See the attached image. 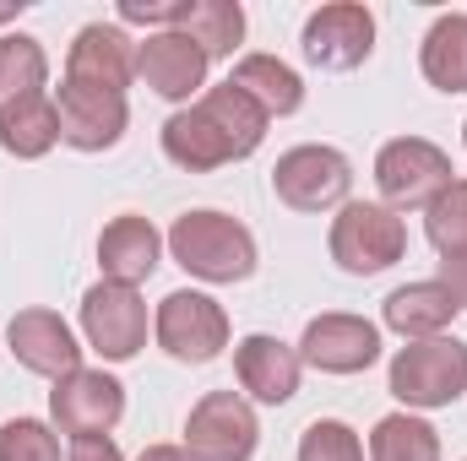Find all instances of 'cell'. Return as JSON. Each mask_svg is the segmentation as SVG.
<instances>
[{
  "label": "cell",
  "instance_id": "83f0119b",
  "mask_svg": "<svg viewBox=\"0 0 467 461\" xmlns=\"http://www.w3.org/2000/svg\"><path fill=\"white\" fill-rule=\"evenodd\" d=\"M299 461H364V451H358V440H353L348 424L321 418V424H310V429H305Z\"/></svg>",
  "mask_w": 467,
  "mask_h": 461
},
{
  "label": "cell",
  "instance_id": "d6a6232c",
  "mask_svg": "<svg viewBox=\"0 0 467 461\" xmlns=\"http://www.w3.org/2000/svg\"><path fill=\"white\" fill-rule=\"evenodd\" d=\"M16 11H22V0H16V5H0V22H5V16H16Z\"/></svg>",
  "mask_w": 467,
  "mask_h": 461
},
{
  "label": "cell",
  "instance_id": "4316f807",
  "mask_svg": "<svg viewBox=\"0 0 467 461\" xmlns=\"http://www.w3.org/2000/svg\"><path fill=\"white\" fill-rule=\"evenodd\" d=\"M0 461H60V440L33 418H11L0 429Z\"/></svg>",
  "mask_w": 467,
  "mask_h": 461
},
{
  "label": "cell",
  "instance_id": "3957f363",
  "mask_svg": "<svg viewBox=\"0 0 467 461\" xmlns=\"http://www.w3.org/2000/svg\"><path fill=\"white\" fill-rule=\"evenodd\" d=\"M467 391V347L457 337H424L391 358V396L408 407H451Z\"/></svg>",
  "mask_w": 467,
  "mask_h": 461
},
{
  "label": "cell",
  "instance_id": "44dd1931",
  "mask_svg": "<svg viewBox=\"0 0 467 461\" xmlns=\"http://www.w3.org/2000/svg\"><path fill=\"white\" fill-rule=\"evenodd\" d=\"M55 141H60V115H55V104H49L44 93L11 104V109L0 115V147H5L11 158H44Z\"/></svg>",
  "mask_w": 467,
  "mask_h": 461
},
{
  "label": "cell",
  "instance_id": "4fadbf2b",
  "mask_svg": "<svg viewBox=\"0 0 467 461\" xmlns=\"http://www.w3.org/2000/svg\"><path fill=\"white\" fill-rule=\"evenodd\" d=\"M60 141L82 147V152H104L125 136V98L119 93H99V87H82V82H66L60 87Z\"/></svg>",
  "mask_w": 467,
  "mask_h": 461
},
{
  "label": "cell",
  "instance_id": "d6986e66",
  "mask_svg": "<svg viewBox=\"0 0 467 461\" xmlns=\"http://www.w3.org/2000/svg\"><path fill=\"white\" fill-rule=\"evenodd\" d=\"M234 87L261 109V115L272 119V115H294L299 104H305V82L277 60V55H244L239 66H234V77H229Z\"/></svg>",
  "mask_w": 467,
  "mask_h": 461
},
{
  "label": "cell",
  "instance_id": "1f68e13d",
  "mask_svg": "<svg viewBox=\"0 0 467 461\" xmlns=\"http://www.w3.org/2000/svg\"><path fill=\"white\" fill-rule=\"evenodd\" d=\"M141 461H191L185 446H152V451H141Z\"/></svg>",
  "mask_w": 467,
  "mask_h": 461
},
{
  "label": "cell",
  "instance_id": "30bf717a",
  "mask_svg": "<svg viewBox=\"0 0 467 461\" xmlns=\"http://www.w3.org/2000/svg\"><path fill=\"white\" fill-rule=\"evenodd\" d=\"M375 49V16L353 0H337V5H321L310 22H305V55L327 71H353L364 66Z\"/></svg>",
  "mask_w": 467,
  "mask_h": 461
},
{
  "label": "cell",
  "instance_id": "4dcf8cb0",
  "mask_svg": "<svg viewBox=\"0 0 467 461\" xmlns=\"http://www.w3.org/2000/svg\"><path fill=\"white\" fill-rule=\"evenodd\" d=\"M71 461H125V456H119L104 435H93V440H77L71 446Z\"/></svg>",
  "mask_w": 467,
  "mask_h": 461
},
{
  "label": "cell",
  "instance_id": "9a60e30c",
  "mask_svg": "<svg viewBox=\"0 0 467 461\" xmlns=\"http://www.w3.org/2000/svg\"><path fill=\"white\" fill-rule=\"evenodd\" d=\"M136 71H141V82H147L152 93H163V98H191V93L202 87V77H207V55H202V44H196L191 33L174 27V33H158V38L141 44Z\"/></svg>",
  "mask_w": 467,
  "mask_h": 461
},
{
  "label": "cell",
  "instance_id": "9c48e42d",
  "mask_svg": "<svg viewBox=\"0 0 467 461\" xmlns=\"http://www.w3.org/2000/svg\"><path fill=\"white\" fill-rule=\"evenodd\" d=\"M49 413L66 435L77 440H93V435H109L125 413V385L104 369H77L66 380H55L49 391Z\"/></svg>",
  "mask_w": 467,
  "mask_h": 461
},
{
  "label": "cell",
  "instance_id": "5b68a950",
  "mask_svg": "<svg viewBox=\"0 0 467 461\" xmlns=\"http://www.w3.org/2000/svg\"><path fill=\"white\" fill-rule=\"evenodd\" d=\"M375 185L391 207H430L441 190H451V158L424 136H402V141L380 147Z\"/></svg>",
  "mask_w": 467,
  "mask_h": 461
},
{
  "label": "cell",
  "instance_id": "277c9868",
  "mask_svg": "<svg viewBox=\"0 0 467 461\" xmlns=\"http://www.w3.org/2000/svg\"><path fill=\"white\" fill-rule=\"evenodd\" d=\"M402 244H408L402 218L391 207H375V201H353L332 223V261L343 271H353V277H375V271L397 266Z\"/></svg>",
  "mask_w": 467,
  "mask_h": 461
},
{
  "label": "cell",
  "instance_id": "f546056e",
  "mask_svg": "<svg viewBox=\"0 0 467 461\" xmlns=\"http://www.w3.org/2000/svg\"><path fill=\"white\" fill-rule=\"evenodd\" d=\"M441 282L451 288L457 310H467V255H446V261H441Z\"/></svg>",
  "mask_w": 467,
  "mask_h": 461
},
{
  "label": "cell",
  "instance_id": "8fae6325",
  "mask_svg": "<svg viewBox=\"0 0 467 461\" xmlns=\"http://www.w3.org/2000/svg\"><path fill=\"white\" fill-rule=\"evenodd\" d=\"M82 332L104 358H130L147 343V304L136 299V288L119 282H99L82 299Z\"/></svg>",
  "mask_w": 467,
  "mask_h": 461
},
{
  "label": "cell",
  "instance_id": "8992f818",
  "mask_svg": "<svg viewBox=\"0 0 467 461\" xmlns=\"http://www.w3.org/2000/svg\"><path fill=\"white\" fill-rule=\"evenodd\" d=\"M353 185V169L337 147H294L277 158L272 169V190L277 201H288L294 212H321V207H337Z\"/></svg>",
  "mask_w": 467,
  "mask_h": 461
},
{
  "label": "cell",
  "instance_id": "7c38bea8",
  "mask_svg": "<svg viewBox=\"0 0 467 461\" xmlns=\"http://www.w3.org/2000/svg\"><path fill=\"white\" fill-rule=\"evenodd\" d=\"M305 364L327 369V374H358L380 358V332L358 315H321L305 326Z\"/></svg>",
  "mask_w": 467,
  "mask_h": 461
},
{
  "label": "cell",
  "instance_id": "e0dca14e",
  "mask_svg": "<svg viewBox=\"0 0 467 461\" xmlns=\"http://www.w3.org/2000/svg\"><path fill=\"white\" fill-rule=\"evenodd\" d=\"M234 364H239V385L255 402L277 407V402H288L299 391V353L283 347L277 337H244L239 353H234Z\"/></svg>",
  "mask_w": 467,
  "mask_h": 461
},
{
  "label": "cell",
  "instance_id": "cb8c5ba5",
  "mask_svg": "<svg viewBox=\"0 0 467 461\" xmlns=\"http://www.w3.org/2000/svg\"><path fill=\"white\" fill-rule=\"evenodd\" d=\"M44 49L33 44V38H22V33H11V38H0V115L11 109V104H22V98H38V87H44Z\"/></svg>",
  "mask_w": 467,
  "mask_h": 461
},
{
  "label": "cell",
  "instance_id": "6da1fadb",
  "mask_svg": "<svg viewBox=\"0 0 467 461\" xmlns=\"http://www.w3.org/2000/svg\"><path fill=\"white\" fill-rule=\"evenodd\" d=\"M266 136V115L234 87H213L196 109H180V115L163 125V152L191 169V174H207V169H223L234 158H250Z\"/></svg>",
  "mask_w": 467,
  "mask_h": 461
},
{
  "label": "cell",
  "instance_id": "603a6c76",
  "mask_svg": "<svg viewBox=\"0 0 467 461\" xmlns=\"http://www.w3.org/2000/svg\"><path fill=\"white\" fill-rule=\"evenodd\" d=\"M180 33H191L202 44V55H234V44L244 38V11L234 0H196L180 11Z\"/></svg>",
  "mask_w": 467,
  "mask_h": 461
},
{
  "label": "cell",
  "instance_id": "7402d4cb",
  "mask_svg": "<svg viewBox=\"0 0 467 461\" xmlns=\"http://www.w3.org/2000/svg\"><path fill=\"white\" fill-rule=\"evenodd\" d=\"M424 77L441 93H467V16H441L424 38Z\"/></svg>",
  "mask_w": 467,
  "mask_h": 461
},
{
  "label": "cell",
  "instance_id": "d4e9b609",
  "mask_svg": "<svg viewBox=\"0 0 467 461\" xmlns=\"http://www.w3.org/2000/svg\"><path fill=\"white\" fill-rule=\"evenodd\" d=\"M369 461H441V440H435L430 424H419L408 413H391L369 435Z\"/></svg>",
  "mask_w": 467,
  "mask_h": 461
},
{
  "label": "cell",
  "instance_id": "ac0fdd59",
  "mask_svg": "<svg viewBox=\"0 0 467 461\" xmlns=\"http://www.w3.org/2000/svg\"><path fill=\"white\" fill-rule=\"evenodd\" d=\"M99 261H104V277L109 282L136 288L158 266V229L147 218H115L104 229V239H99Z\"/></svg>",
  "mask_w": 467,
  "mask_h": 461
},
{
  "label": "cell",
  "instance_id": "52a82bcc",
  "mask_svg": "<svg viewBox=\"0 0 467 461\" xmlns=\"http://www.w3.org/2000/svg\"><path fill=\"white\" fill-rule=\"evenodd\" d=\"M158 343L180 364H213L229 347V315L207 293H169L158 304Z\"/></svg>",
  "mask_w": 467,
  "mask_h": 461
},
{
  "label": "cell",
  "instance_id": "484cf974",
  "mask_svg": "<svg viewBox=\"0 0 467 461\" xmlns=\"http://www.w3.org/2000/svg\"><path fill=\"white\" fill-rule=\"evenodd\" d=\"M424 229L441 255H467V179H451V190H441L430 201Z\"/></svg>",
  "mask_w": 467,
  "mask_h": 461
},
{
  "label": "cell",
  "instance_id": "ba28073f",
  "mask_svg": "<svg viewBox=\"0 0 467 461\" xmlns=\"http://www.w3.org/2000/svg\"><path fill=\"white\" fill-rule=\"evenodd\" d=\"M255 413L244 396L234 391H213L196 402L191 424H185V451L191 461H250L255 451Z\"/></svg>",
  "mask_w": 467,
  "mask_h": 461
},
{
  "label": "cell",
  "instance_id": "7a4b0ae2",
  "mask_svg": "<svg viewBox=\"0 0 467 461\" xmlns=\"http://www.w3.org/2000/svg\"><path fill=\"white\" fill-rule=\"evenodd\" d=\"M169 250L191 277H207V282H244L255 271V239L223 212H185L169 229Z\"/></svg>",
  "mask_w": 467,
  "mask_h": 461
},
{
  "label": "cell",
  "instance_id": "2e32d148",
  "mask_svg": "<svg viewBox=\"0 0 467 461\" xmlns=\"http://www.w3.org/2000/svg\"><path fill=\"white\" fill-rule=\"evenodd\" d=\"M136 71V55H130V38L119 27H82L77 44H71V71L66 82H82V87H99V93H119L125 98V82Z\"/></svg>",
  "mask_w": 467,
  "mask_h": 461
},
{
  "label": "cell",
  "instance_id": "5bb4252c",
  "mask_svg": "<svg viewBox=\"0 0 467 461\" xmlns=\"http://www.w3.org/2000/svg\"><path fill=\"white\" fill-rule=\"evenodd\" d=\"M11 353H16L22 369L49 374V380H66V374L82 369V347L71 337V326L49 310H22L11 321Z\"/></svg>",
  "mask_w": 467,
  "mask_h": 461
},
{
  "label": "cell",
  "instance_id": "f1b7e54d",
  "mask_svg": "<svg viewBox=\"0 0 467 461\" xmlns=\"http://www.w3.org/2000/svg\"><path fill=\"white\" fill-rule=\"evenodd\" d=\"M191 0H119V16L125 22H180Z\"/></svg>",
  "mask_w": 467,
  "mask_h": 461
},
{
  "label": "cell",
  "instance_id": "ffe728a7",
  "mask_svg": "<svg viewBox=\"0 0 467 461\" xmlns=\"http://www.w3.org/2000/svg\"><path fill=\"white\" fill-rule=\"evenodd\" d=\"M451 315H457V299H451L446 282H408L386 299V326L402 332V337H419V343L446 332Z\"/></svg>",
  "mask_w": 467,
  "mask_h": 461
}]
</instances>
